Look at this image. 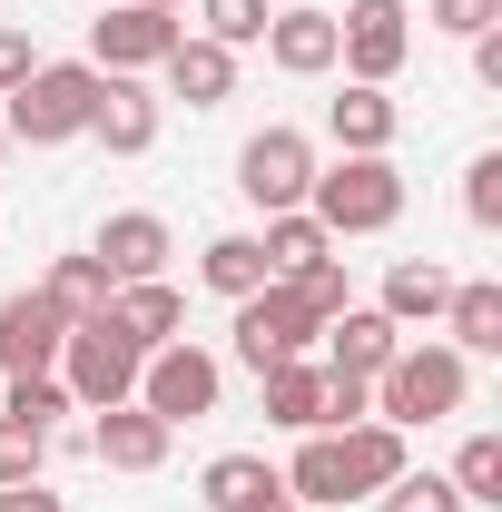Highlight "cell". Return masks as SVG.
<instances>
[{"label": "cell", "instance_id": "obj_1", "mask_svg": "<svg viewBox=\"0 0 502 512\" xmlns=\"http://www.w3.org/2000/svg\"><path fill=\"white\" fill-rule=\"evenodd\" d=\"M463 404H473V355H453V345H404L375 375V424H394V434L453 424Z\"/></svg>", "mask_w": 502, "mask_h": 512}, {"label": "cell", "instance_id": "obj_2", "mask_svg": "<svg viewBox=\"0 0 502 512\" xmlns=\"http://www.w3.org/2000/svg\"><path fill=\"white\" fill-rule=\"evenodd\" d=\"M89 109H99V69L89 60H40L20 89H10V148H69V138H89Z\"/></svg>", "mask_w": 502, "mask_h": 512}, {"label": "cell", "instance_id": "obj_3", "mask_svg": "<svg viewBox=\"0 0 502 512\" xmlns=\"http://www.w3.org/2000/svg\"><path fill=\"white\" fill-rule=\"evenodd\" d=\"M138 365H148V345H138L109 306H99V316H79V325H69V345H60V384H69V404H79V414L138 404Z\"/></svg>", "mask_w": 502, "mask_h": 512}, {"label": "cell", "instance_id": "obj_4", "mask_svg": "<svg viewBox=\"0 0 502 512\" xmlns=\"http://www.w3.org/2000/svg\"><path fill=\"white\" fill-rule=\"evenodd\" d=\"M306 217L325 237H384L404 217V168L394 158H335V168H315Z\"/></svg>", "mask_w": 502, "mask_h": 512}, {"label": "cell", "instance_id": "obj_5", "mask_svg": "<svg viewBox=\"0 0 502 512\" xmlns=\"http://www.w3.org/2000/svg\"><path fill=\"white\" fill-rule=\"evenodd\" d=\"M178 40H188V20H178V10H158V0H99V20H89V69L138 79V69L168 60Z\"/></svg>", "mask_w": 502, "mask_h": 512}, {"label": "cell", "instance_id": "obj_6", "mask_svg": "<svg viewBox=\"0 0 502 512\" xmlns=\"http://www.w3.org/2000/svg\"><path fill=\"white\" fill-rule=\"evenodd\" d=\"M404 60H414V10H404V0H345V10H335V69H345V79L394 89Z\"/></svg>", "mask_w": 502, "mask_h": 512}, {"label": "cell", "instance_id": "obj_7", "mask_svg": "<svg viewBox=\"0 0 502 512\" xmlns=\"http://www.w3.org/2000/svg\"><path fill=\"white\" fill-rule=\"evenodd\" d=\"M217 394H227V365L207 355V345H158L148 365H138V404L158 414V424H197V414H217Z\"/></svg>", "mask_w": 502, "mask_h": 512}, {"label": "cell", "instance_id": "obj_8", "mask_svg": "<svg viewBox=\"0 0 502 512\" xmlns=\"http://www.w3.org/2000/svg\"><path fill=\"white\" fill-rule=\"evenodd\" d=\"M306 188H315V138L306 128H256L237 148V197L247 207L286 217V207H306Z\"/></svg>", "mask_w": 502, "mask_h": 512}, {"label": "cell", "instance_id": "obj_9", "mask_svg": "<svg viewBox=\"0 0 502 512\" xmlns=\"http://www.w3.org/2000/svg\"><path fill=\"white\" fill-rule=\"evenodd\" d=\"M315 335H325V325L296 306V286H256V296H237V365H247V375L315 355Z\"/></svg>", "mask_w": 502, "mask_h": 512}, {"label": "cell", "instance_id": "obj_10", "mask_svg": "<svg viewBox=\"0 0 502 512\" xmlns=\"http://www.w3.org/2000/svg\"><path fill=\"white\" fill-rule=\"evenodd\" d=\"M60 345H69V316L40 296V286L0 296V384L10 375H60Z\"/></svg>", "mask_w": 502, "mask_h": 512}, {"label": "cell", "instance_id": "obj_11", "mask_svg": "<svg viewBox=\"0 0 502 512\" xmlns=\"http://www.w3.org/2000/svg\"><path fill=\"white\" fill-rule=\"evenodd\" d=\"M158 119H168V109H158V89H148V79H109V69H99L89 138H99L109 158H148V148H158Z\"/></svg>", "mask_w": 502, "mask_h": 512}, {"label": "cell", "instance_id": "obj_12", "mask_svg": "<svg viewBox=\"0 0 502 512\" xmlns=\"http://www.w3.org/2000/svg\"><path fill=\"white\" fill-rule=\"evenodd\" d=\"M89 256L109 266V286H138V276H168L178 237H168V217H148V207H119V217L89 237Z\"/></svg>", "mask_w": 502, "mask_h": 512}, {"label": "cell", "instance_id": "obj_13", "mask_svg": "<svg viewBox=\"0 0 502 512\" xmlns=\"http://www.w3.org/2000/svg\"><path fill=\"white\" fill-rule=\"evenodd\" d=\"M178 444V424H158L148 404H109V414H89V453L109 463V473H158Z\"/></svg>", "mask_w": 502, "mask_h": 512}, {"label": "cell", "instance_id": "obj_14", "mask_svg": "<svg viewBox=\"0 0 502 512\" xmlns=\"http://www.w3.org/2000/svg\"><path fill=\"white\" fill-rule=\"evenodd\" d=\"M315 345H325V375H365V384H375L384 365L404 355V325H394V316H375V306H345V316L325 325Z\"/></svg>", "mask_w": 502, "mask_h": 512}, {"label": "cell", "instance_id": "obj_15", "mask_svg": "<svg viewBox=\"0 0 502 512\" xmlns=\"http://www.w3.org/2000/svg\"><path fill=\"white\" fill-rule=\"evenodd\" d=\"M325 128H335V148H345V158H394V138H404V109H394V89H365V79H345V99H325Z\"/></svg>", "mask_w": 502, "mask_h": 512}, {"label": "cell", "instance_id": "obj_16", "mask_svg": "<svg viewBox=\"0 0 502 512\" xmlns=\"http://www.w3.org/2000/svg\"><path fill=\"white\" fill-rule=\"evenodd\" d=\"M158 79H168V99H188V109H227V99H237V50H217L207 30H188V40L158 60Z\"/></svg>", "mask_w": 502, "mask_h": 512}, {"label": "cell", "instance_id": "obj_17", "mask_svg": "<svg viewBox=\"0 0 502 512\" xmlns=\"http://www.w3.org/2000/svg\"><path fill=\"white\" fill-rule=\"evenodd\" d=\"M266 60L286 79H325L335 69V10H276L266 20Z\"/></svg>", "mask_w": 502, "mask_h": 512}, {"label": "cell", "instance_id": "obj_18", "mask_svg": "<svg viewBox=\"0 0 502 512\" xmlns=\"http://www.w3.org/2000/svg\"><path fill=\"white\" fill-rule=\"evenodd\" d=\"M266 424H286V434H325V365L296 355V365H266Z\"/></svg>", "mask_w": 502, "mask_h": 512}, {"label": "cell", "instance_id": "obj_19", "mask_svg": "<svg viewBox=\"0 0 502 512\" xmlns=\"http://www.w3.org/2000/svg\"><path fill=\"white\" fill-rule=\"evenodd\" d=\"M109 316H119L128 335L158 355V345H178V325H188V296H178L168 276H138V286H119V296H109Z\"/></svg>", "mask_w": 502, "mask_h": 512}, {"label": "cell", "instance_id": "obj_20", "mask_svg": "<svg viewBox=\"0 0 502 512\" xmlns=\"http://www.w3.org/2000/svg\"><path fill=\"white\" fill-rule=\"evenodd\" d=\"M443 296H453V276H443L434 256H394V266H384L375 316H394V325H434V316H443Z\"/></svg>", "mask_w": 502, "mask_h": 512}, {"label": "cell", "instance_id": "obj_21", "mask_svg": "<svg viewBox=\"0 0 502 512\" xmlns=\"http://www.w3.org/2000/svg\"><path fill=\"white\" fill-rule=\"evenodd\" d=\"M335 453H345V483H355V503H365V493H384V483L414 463V453H404V434H394V424H375V414H365V424H345V434H335Z\"/></svg>", "mask_w": 502, "mask_h": 512}, {"label": "cell", "instance_id": "obj_22", "mask_svg": "<svg viewBox=\"0 0 502 512\" xmlns=\"http://www.w3.org/2000/svg\"><path fill=\"white\" fill-rule=\"evenodd\" d=\"M266 493H286V473H276L266 453H217V463L197 473V503L207 512H247V503H266Z\"/></svg>", "mask_w": 502, "mask_h": 512}, {"label": "cell", "instance_id": "obj_23", "mask_svg": "<svg viewBox=\"0 0 502 512\" xmlns=\"http://www.w3.org/2000/svg\"><path fill=\"white\" fill-rule=\"evenodd\" d=\"M443 325H453V355H502V286L493 276H463L443 296Z\"/></svg>", "mask_w": 502, "mask_h": 512}, {"label": "cell", "instance_id": "obj_24", "mask_svg": "<svg viewBox=\"0 0 502 512\" xmlns=\"http://www.w3.org/2000/svg\"><path fill=\"white\" fill-rule=\"evenodd\" d=\"M286 493L306 512H345L355 503V483H345V453H335V434H306L296 444V463H286Z\"/></svg>", "mask_w": 502, "mask_h": 512}, {"label": "cell", "instance_id": "obj_25", "mask_svg": "<svg viewBox=\"0 0 502 512\" xmlns=\"http://www.w3.org/2000/svg\"><path fill=\"white\" fill-rule=\"evenodd\" d=\"M256 256H266V276L286 286V276H306V266H325V256H335V237L315 227L306 207H286V217H266V237H256Z\"/></svg>", "mask_w": 502, "mask_h": 512}, {"label": "cell", "instance_id": "obj_26", "mask_svg": "<svg viewBox=\"0 0 502 512\" xmlns=\"http://www.w3.org/2000/svg\"><path fill=\"white\" fill-rule=\"evenodd\" d=\"M197 276H207V296H227V306L256 296V286H276L266 256H256V237H207V247H197Z\"/></svg>", "mask_w": 502, "mask_h": 512}, {"label": "cell", "instance_id": "obj_27", "mask_svg": "<svg viewBox=\"0 0 502 512\" xmlns=\"http://www.w3.org/2000/svg\"><path fill=\"white\" fill-rule=\"evenodd\" d=\"M40 296H50V306L79 325V316H99V306H109L119 286H109V266H99V256H60V266L40 276Z\"/></svg>", "mask_w": 502, "mask_h": 512}, {"label": "cell", "instance_id": "obj_28", "mask_svg": "<svg viewBox=\"0 0 502 512\" xmlns=\"http://www.w3.org/2000/svg\"><path fill=\"white\" fill-rule=\"evenodd\" d=\"M463 503L502 512V434H463V453H453V473H443Z\"/></svg>", "mask_w": 502, "mask_h": 512}, {"label": "cell", "instance_id": "obj_29", "mask_svg": "<svg viewBox=\"0 0 502 512\" xmlns=\"http://www.w3.org/2000/svg\"><path fill=\"white\" fill-rule=\"evenodd\" d=\"M0 414H10V424H40V434H50L60 414H79V404H69V384H60V375H10Z\"/></svg>", "mask_w": 502, "mask_h": 512}, {"label": "cell", "instance_id": "obj_30", "mask_svg": "<svg viewBox=\"0 0 502 512\" xmlns=\"http://www.w3.org/2000/svg\"><path fill=\"white\" fill-rule=\"evenodd\" d=\"M375 503H384V512H473L463 493H453V483H443V473H414V463H404V473L384 483Z\"/></svg>", "mask_w": 502, "mask_h": 512}, {"label": "cell", "instance_id": "obj_31", "mask_svg": "<svg viewBox=\"0 0 502 512\" xmlns=\"http://www.w3.org/2000/svg\"><path fill=\"white\" fill-rule=\"evenodd\" d=\"M197 20H207V40H217V50H247V40H266V20H276V10H266V0H197Z\"/></svg>", "mask_w": 502, "mask_h": 512}, {"label": "cell", "instance_id": "obj_32", "mask_svg": "<svg viewBox=\"0 0 502 512\" xmlns=\"http://www.w3.org/2000/svg\"><path fill=\"white\" fill-rule=\"evenodd\" d=\"M40 473H50V434L0 414V493H10V483H40Z\"/></svg>", "mask_w": 502, "mask_h": 512}, {"label": "cell", "instance_id": "obj_33", "mask_svg": "<svg viewBox=\"0 0 502 512\" xmlns=\"http://www.w3.org/2000/svg\"><path fill=\"white\" fill-rule=\"evenodd\" d=\"M286 286H296V306H306L315 325H335L345 306H355V286H345V266H335V256H325V266H306V276H286Z\"/></svg>", "mask_w": 502, "mask_h": 512}, {"label": "cell", "instance_id": "obj_34", "mask_svg": "<svg viewBox=\"0 0 502 512\" xmlns=\"http://www.w3.org/2000/svg\"><path fill=\"white\" fill-rule=\"evenodd\" d=\"M463 217H473L483 237H493V227H502V148H483V158L463 168Z\"/></svg>", "mask_w": 502, "mask_h": 512}, {"label": "cell", "instance_id": "obj_35", "mask_svg": "<svg viewBox=\"0 0 502 512\" xmlns=\"http://www.w3.org/2000/svg\"><path fill=\"white\" fill-rule=\"evenodd\" d=\"M424 20H434L443 40H483V30H502V0H434Z\"/></svg>", "mask_w": 502, "mask_h": 512}, {"label": "cell", "instance_id": "obj_36", "mask_svg": "<svg viewBox=\"0 0 502 512\" xmlns=\"http://www.w3.org/2000/svg\"><path fill=\"white\" fill-rule=\"evenodd\" d=\"M375 414V384L365 375H325V434H345V424H365Z\"/></svg>", "mask_w": 502, "mask_h": 512}, {"label": "cell", "instance_id": "obj_37", "mask_svg": "<svg viewBox=\"0 0 502 512\" xmlns=\"http://www.w3.org/2000/svg\"><path fill=\"white\" fill-rule=\"evenodd\" d=\"M30 69H40V50H30V30H10V20H0V99H10V89H20Z\"/></svg>", "mask_w": 502, "mask_h": 512}, {"label": "cell", "instance_id": "obj_38", "mask_svg": "<svg viewBox=\"0 0 502 512\" xmlns=\"http://www.w3.org/2000/svg\"><path fill=\"white\" fill-rule=\"evenodd\" d=\"M0 512H69V503L50 493V483H10V493H0Z\"/></svg>", "mask_w": 502, "mask_h": 512}, {"label": "cell", "instance_id": "obj_39", "mask_svg": "<svg viewBox=\"0 0 502 512\" xmlns=\"http://www.w3.org/2000/svg\"><path fill=\"white\" fill-rule=\"evenodd\" d=\"M473 79H483V89H502V30H483V40H473Z\"/></svg>", "mask_w": 502, "mask_h": 512}, {"label": "cell", "instance_id": "obj_40", "mask_svg": "<svg viewBox=\"0 0 502 512\" xmlns=\"http://www.w3.org/2000/svg\"><path fill=\"white\" fill-rule=\"evenodd\" d=\"M0 158H10V128H0Z\"/></svg>", "mask_w": 502, "mask_h": 512}]
</instances>
